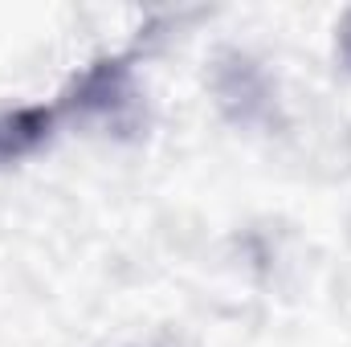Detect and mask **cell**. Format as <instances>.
Returning <instances> with one entry per match:
<instances>
[{
    "label": "cell",
    "instance_id": "7a4b0ae2",
    "mask_svg": "<svg viewBox=\"0 0 351 347\" xmlns=\"http://www.w3.org/2000/svg\"><path fill=\"white\" fill-rule=\"evenodd\" d=\"M339 45H343V58H348V66H351V16L343 21V33H339Z\"/></svg>",
    "mask_w": 351,
    "mask_h": 347
},
{
    "label": "cell",
    "instance_id": "6da1fadb",
    "mask_svg": "<svg viewBox=\"0 0 351 347\" xmlns=\"http://www.w3.org/2000/svg\"><path fill=\"white\" fill-rule=\"evenodd\" d=\"M53 119H58V106H49V110H16V115H0V160L21 156V152H29L33 143H41V139L49 135Z\"/></svg>",
    "mask_w": 351,
    "mask_h": 347
}]
</instances>
